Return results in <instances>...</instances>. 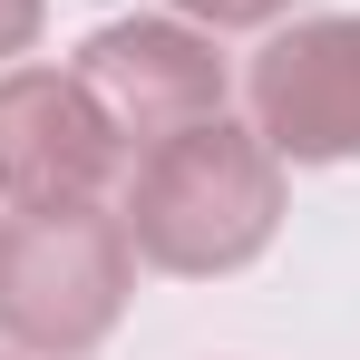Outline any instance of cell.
<instances>
[{
  "instance_id": "obj_1",
  "label": "cell",
  "mask_w": 360,
  "mask_h": 360,
  "mask_svg": "<svg viewBox=\"0 0 360 360\" xmlns=\"http://www.w3.org/2000/svg\"><path fill=\"white\" fill-rule=\"evenodd\" d=\"M117 224L136 243V263H156V273H185V283L243 273L283 234V156L234 117L156 136L136 156V185H127Z\"/></svg>"
},
{
  "instance_id": "obj_2",
  "label": "cell",
  "mask_w": 360,
  "mask_h": 360,
  "mask_svg": "<svg viewBox=\"0 0 360 360\" xmlns=\"http://www.w3.org/2000/svg\"><path fill=\"white\" fill-rule=\"evenodd\" d=\"M136 243L108 205H10L0 214V341L30 360H88L127 321Z\"/></svg>"
},
{
  "instance_id": "obj_3",
  "label": "cell",
  "mask_w": 360,
  "mask_h": 360,
  "mask_svg": "<svg viewBox=\"0 0 360 360\" xmlns=\"http://www.w3.org/2000/svg\"><path fill=\"white\" fill-rule=\"evenodd\" d=\"M243 108L283 166H360V10L273 30L243 68Z\"/></svg>"
},
{
  "instance_id": "obj_4",
  "label": "cell",
  "mask_w": 360,
  "mask_h": 360,
  "mask_svg": "<svg viewBox=\"0 0 360 360\" xmlns=\"http://www.w3.org/2000/svg\"><path fill=\"white\" fill-rule=\"evenodd\" d=\"M78 78H88V98L108 108V127L136 136V146L224 117V98H234V68L214 49V30H195L176 10H166V20H108V30L78 49Z\"/></svg>"
},
{
  "instance_id": "obj_5",
  "label": "cell",
  "mask_w": 360,
  "mask_h": 360,
  "mask_svg": "<svg viewBox=\"0 0 360 360\" xmlns=\"http://www.w3.org/2000/svg\"><path fill=\"white\" fill-rule=\"evenodd\" d=\"M127 136L78 68H0V205H98Z\"/></svg>"
},
{
  "instance_id": "obj_6",
  "label": "cell",
  "mask_w": 360,
  "mask_h": 360,
  "mask_svg": "<svg viewBox=\"0 0 360 360\" xmlns=\"http://www.w3.org/2000/svg\"><path fill=\"white\" fill-rule=\"evenodd\" d=\"M176 20H195V30H273L292 0H166Z\"/></svg>"
},
{
  "instance_id": "obj_7",
  "label": "cell",
  "mask_w": 360,
  "mask_h": 360,
  "mask_svg": "<svg viewBox=\"0 0 360 360\" xmlns=\"http://www.w3.org/2000/svg\"><path fill=\"white\" fill-rule=\"evenodd\" d=\"M39 20H49V0H0V68H10V59H30Z\"/></svg>"
},
{
  "instance_id": "obj_8",
  "label": "cell",
  "mask_w": 360,
  "mask_h": 360,
  "mask_svg": "<svg viewBox=\"0 0 360 360\" xmlns=\"http://www.w3.org/2000/svg\"><path fill=\"white\" fill-rule=\"evenodd\" d=\"M0 360H10V351H0Z\"/></svg>"
}]
</instances>
